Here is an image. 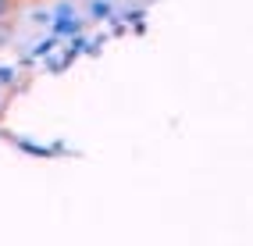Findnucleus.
I'll list each match as a JSON object with an SVG mask.
<instances>
[{
    "mask_svg": "<svg viewBox=\"0 0 253 246\" xmlns=\"http://www.w3.org/2000/svg\"><path fill=\"white\" fill-rule=\"evenodd\" d=\"M89 14H93V18H107V14H111V4H107V0H93V4H89Z\"/></svg>",
    "mask_w": 253,
    "mask_h": 246,
    "instance_id": "f257e3e1",
    "label": "nucleus"
},
{
    "mask_svg": "<svg viewBox=\"0 0 253 246\" xmlns=\"http://www.w3.org/2000/svg\"><path fill=\"white\" fill-rule=\"evenodd\" d=\"M7 7H11V0H0V18L7 14Z\"/></svg>",
    "mask_w": 253,
    "mask_h": 246,
    "instance_id": "f03ea898",
    "label": "nucleus"
}]
</instances>
